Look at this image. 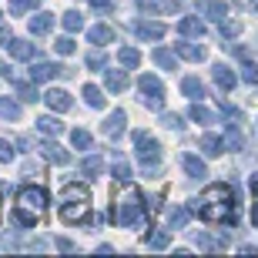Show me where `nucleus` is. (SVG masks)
I'll return each mask as SVG.
<instances>
[{"label":"nucleus","instance_id":"obj_1","mask_svg":"<svg viewBox=\"0 0 258 258\" xmlns=\"http://www.w3.org/2000/svg\"><path fill=\"white\" fill-rule=\"evenodd\" d=\"M195 215L205 221H218V225H235L238 221V195L228 181L208 184L201 198L195 201Z\"/></svg>","mask_w":258,"mask_h":258},{"label":"nucleus","instance_id":"obj_2","mask_svg":"<svg viewBox=\"0 0 258 258\" xmlns=\"http://www.w3.org/2000/svg\"><path fill=\"white\" fill-rule=\"evenodd\" d=\"M111 221H114L117 228H134V225H144V195L138 191V184L124 181V188H121V191H114Z\"/></svg>","mask_w":258,"mask_h":258},{"label":"nucleus","instance_id":"obj_3","mask_svg":"<svg viewBox=\"0 0 258 258\" xmlns=\"http://www.w3.org/2000/svg\"><path fill=\"white\" fill-rule=\"evenodd\" d=\"M44 215H47V191H44V188H37V184H24V188L17 191L14 221H17V225H24V228H30V225L44 221Z\"/></svg>","mask_w":258,"mask_h":258},{"label":"nucleus","instance_id":"obj_4","mask_svg":"<svg viewBox=\"0 0 258 258\" xmlns=\"http://www.w3.org/2000/svg\"><path fill=\"white\" fill-rule=\"evenodd\" d=\"M91 191H87L84 184H64V191H60V221L64 225H84L91 221Z\"/></svg>","mask_w":258,"mask_h":258},{"label":"nucleus","instance_id":"obj_5","mask_svg":"<svg viewBox=\"0 0 258 258\" xmlns=\"http://www.w3.org/2000/svg\"><path fill=\"white\" fill-rule=\"evenodd\" d=\"M131 138H134V151H138V161H141L144 178H154V174H161V144L154 141V138L144 131V127H138Z\"/></svg>","mask_w":258,"mask_h":258},{"label":"nucleus","instance_id":"obj_6","mask_svg":"<svg viewBox=\"0 0 258 258\" xmlns=\"http://www.w3.org/2000/svg\"><path fill=\"white\" fill-rule=\"evenodd\" d=\"M138 91H141V104H148L151 111H161L164 107V84L154 74L138 77Z\"/></svg>","mask_w":258,"mask_h":258},{"label":"nucleus","instance_id":"obj_7","mask_svg":"<svg viewBox=\"0 0 258 258\" xmlns=\"http://www.w3.org/2000/svg\"><path fill=\"white\" fill-rule=\"evenodd\" d=\"M60 74H71V71L54 64V60H34V64H30V77H34L37 84H47V81H54V77H60Z\"/></svg>","mask_w":258,"mask_h":258},{"label":"nucleus","instance_id":"obj_8","mask_svg":"<svg viewBox=\"0 0 258 258\" xmlns=\"http://www.w3.org/2000/svg\"><path fill=\"white\" fill-rule=\"evenodd\" d=\"M134 34L141 40H161L164 34H168V27L158 24V20H134Z\"/></svg>","mask_w":258,"mask_h":258},{"label":"nucleus","instance_id":"obj_9","mask_svg":"<svg viewBox=\"0 0 258 258\" xmlns=\"http://www.w3.org/2000/svg\"><path fill=\"white\" fill-rule=\"evenodd\" d=\"M40 101H44V104H47L50 111H57V114L71 111V104H74V101H71V94H67V91H60V87H50V91H47L44 97H40Z\"/></svg>","mask_w":258,"mask_h":258},{"label":"nucleus","instance_id":"obj_10","mask_svg":"<svg viewBox=\"0 0 258 258\" xmlns=\"http://www.w3.org/2000/svg\"><path fill=\"white\" fill-rule=\"evenodd\" d=\"M124 131H127V114H124V111H111V114H107V121H104V138L117 141Z\"/></svg>","mask_w":258,"mask_h":258},{"label":"nucleus","instance_id":"obj_11","mask_svg":"<svg viewBox=\"0 0 258 258\" xmlns=\"http://www.w3.org/2000/svg\"><path fill=\"white\" fill-rule=\"evenodd\" d=\"M37 151L44 154L50 164H71V151H64V148H60V144H54V141H40Z\"/></svg>","mask_w":258,"mask_h":258},{"label":"nucleus","instance_id":"obj_12","mask_svg":"<svg viewBox=\"0 0 258 258\" xmlns=\"http://www.w3.org/2000/svg\"><path fill=\"white\" fill-rule=\"evenodd\" d=\"M10 81H14V91H17V97L20 101H37V81H34V77H20V74H10Z\"/></svg>","mask_w":258,"mask_h":258},{"label":"nucleus","instance_id":"obj_13","mask_svg":"<svg viewBox=\"0 0 258 258\" xmlns=\"http://www.w3.org/2000/svg\"><path fill=\"white\" fill-rule=\"evenodd\" d=\"M211 77H215L218 91H225V94H228L231 87L238 84V77H235V71H231L228 64H215V67H211Z\"/></svg>","mask_w":258,"mask_h":258},{"label":"nucleus","instance_id":"obj_14","mask_svg":"<svg viewBox=\"0 0 258 258\" xmlns=\"http://www.w3.org/2000/svg\"><path fill=\"white\" fill-rule=\"evenodd\" d=\"M198 14L211 17V20H225L228 17V4H221V0H198Z\"/></svg>","mask_w":258,"mask_h":258},{"label":"nucleus","instance_id":"obj_15","mask_svg":"<svg viewBox=\"0 0 258 258\" xmlns=\"http://www.w3.org/2000/svg\"><path fill=\"white\" fill-rule=\"evenodd\" d=\"M7 54L14 60H34V57H37V44H27V40H10V44H7Z\"/></svg>","mask_w":258,"mask_h":258},{"label":"nucleus","instance_id":"obj_16","mask_svg":"<svg viewBox=\"0 0 258 258\" xmlns=\"http://www.w3.org/2000/svg\"><path fill=\"white\" fill-rule=\"evenodd\" d=\"M54 24H57V17L44 10V14H37V17H30L27 27H30V34H34V37H44V34H50V30H54Z\"/></svg>","mask_w":258,"mask_h":258},{"label":"nucleus","instance_id":"obj_17","mask_svg":"<svg viewBox=\"0 0 258 258\" xmlns=\"http://www.w3.org/2000/svg\"><path fill=\"white\" fill-rule=\"evenodd\" d=\"M195 245L205 251H225L228 248V235H195Z\"/></svg>","mask_w":258,"mask_h":258},{"label":"nucleus","instance_id":"obj_18","mask_svg":"<svg viewBox=\"0 0 258 258\" xmlns=\"http://www.w3.org/2000/svg\"><path fill=\"white\" fill-rule=\"evenodd\" d=\"M87 37H91V44H97V47H107V44H114V27L97 24V27L87 30Z\"/></svg>","mask_w":258,"mask_h":258},{"label":"nucleus","instance_id":"obj_19","mask_svg":"<svg viewBox=\"0 0 258 258\" xmlns=\"http://www.w3.org/2000/svg\"><path fill=\"white\" fill-rule=\"evenodd\" d=\"M198 148H201V154H205V158H218V154L225 151V138H218V134H205Z\"/></svg>","mask_w":258,"mask_h":258},{"label":"nucleus","instance_id":"obj_20","mask_svg":"<svg viewBox=\"0 0 258 258\" xmlns=\"http://www.w3.org/2000/svg\"><path fill=\"white\" fill-rule=\"evenodd\" d=\"M181 164L188 171V178H208V164L201 158H195V154H181Z\"/></svg>","mask_w":258,"mask_h":258},{"label":"nucleus","instance_id":"obj_21","mask_svg":"<svg viewBox=\"0 0 258 258\" xmlns=\"http://www.w3.org/2000/svg\"><path fill=\"white\" fill-rule=\"evenodd\" d=\"M181 94L191 97V101H205L208 91H205V84H201L198 77H184V81H181Z\"/></svg>","mask_w":258,"mask_h":258},{"label":"nucleus","instance_id":"obj_22","mask_svg":"<svg viewBox=\"0 0 258 258\" xmlns=\"http://www.w3.org/2000/svg\"><path fill=\"white\" fill-rule=\"evenodd\" d=\"M178 57L191 60V64H201V60L208 57V50L201 47V44H178Z\"/></svg>","mask_w":258,"mask_h":258},{"label":"nucleus","instance_id":"obj_23","mask_svg":"<svg viewBox=\"0 0 258 258\" xmlns=\"http://www.w3.org/2000/svg\"><path fill=\"white\" fill-rule=\"evenodd\" d=\"M151 60H154L158 67H164V71H178V50L171 54L168 47H158V50L151 54Z\"/></svg>","mask_w":258,"mask_h":258},{"label":"nucleus","instance_id":"obj_24","mask_svg":"<svg viewBox=\"0 0 258 258\" xmlns=\"http://www.w3.org/2000/svg\"><path fill=\"white\" fill-rule=\"evenodd\" d=\"M178 34H181V37H201V34H205V24H201L198 17H181L178 20Z\"/></svg>","mask_w":258,"mask_h":258},{"label":"nucleus","instance_id":"obj_25","mask_svg":"<svg viewBox=\"0 0 258 258\" xmlns=\"http://www.w3.org/2000/svg\"><path fill=\"white\" fill-rule=\"evenodd\" d=\"M84 101H87V107H94V111H104V107H107L104 91L94 87V84H84Z\"/></svg>","mask_w":258,"mask_h":258},{"label":"nucleus","instance_id":"obj_26","mask_svg":"<svg viewBox=\"0 0 258 258\" xmlns=\"http://www.w3.org/2000/svg\"><path fill=\"white\" fill-rule=\"evenodd\" d=\"M104 84H107V91H114V94H121V91H127V74L124 71H107L104 74Z\"/></svg>","mask_w":258,"mask_h":258},{"label":"nucleus","instance_id":"obj_27","mask_svg":"<svg viewBox=\"0 0 258 258\" xmlns=\"http://www.w3.org/2000/svg\"><path fill=\"white\" fill-rule=\"evenodd\" d=\"M188 218H191V208H184V205H174L171 215H168V225H171V231H181L184 225H188Z\"/></svg>","mask_w":258,"mask_h":258},{"label":"nucleus","instance_id":"obj_28","mask_svg":"<svg viewBox=\"0 0 258 258\" xmlns=\"http://www.w3.org/2000/svg\"><path fill=\"white\" fill-rule=\"evenodd\" d=\"M141 7L154 10V14H178V10H181V0H148Z\"/></svg>","mask_w":258,"mask_h":258},{"label":"nucleus","instance_id":"obj_29","mask_svg":"<svg viewBox=\"0 0 258 258\" xmlns=\"http://www.w3.org/2000/svg\"><path fill=\"white\" fill-rule=\"evenodd\" d=\"M37 131L47 134V138H57V134L64 131V124H60L54 114H44V117H37Z\"/></svg>","mask_w":258,"mask_h":258},{"label":"nucleus","instance_id":"obj_30","mask_svg":"<svg viewBox=\"0 0 258 258\" xmlns=\"http://www.w3.org/2000/svg\"><path fill=\"white\" fill-rule=\"evenodd\" d=\"M101 171H104V161H101V154H87L84 161H81V174H84V178H97Z\"/></svg>","mask_w":258,"mask_h":258},{"label":"nucleus","instance_id":"obj_31","mask_svg":"<svg viewBox=\"0 0 258 258\" xmlns=\"http://www.w3.org/2000/svg\"><path fill=\"white\" fill-rule=\"evenodd\" d=\"M245 148V138H241L238 124H228L225 127V151H241Z\"/></svg>","mask_w":258,"mask_h":258},{"label":"nucleus","instance_id":"obj_32","mask_svg":"<svg viewBox=\"0 0 258 258\" xmlns=\"http://www.w3.org/2000/svg\"><path fill=\"white\" fill-rule=\"evenodd\" d=\"M188 117H191V121H198V124H215V114H211V111L201 104V101H191V111H188Z\"/></svg>","mask_w":258,"mask_h":258},{"label":"nucleus","instance_id":"obj_33","mask_svg":"<svg viewBox=\"0 0 258 258\" xmlns=\"http://www.w3.org/2000/svg\"><path fill=\"white\" fill-rule=\"evenodd\" d=\"M117 64L127 67V71H131V67H138V64H141V54H138V47H121V50H117Z\"/></svg>","mask_w":258,"mask_h":258},{"label":"nucleus","instance_id":"obj_34","mask_svg":"<svg viewBox=\"0 0 258 258\" xmlns=\"http://www.w3.org/2000/svg\"><path fill=\"white\" fill-rule=\"evenodd\" d=\"M111 174H114L117 181H127V178H131V164H127L121 154H114V158H111Z\"/></svg>","mask_w":258,"mask_h":258},{"label":"nucleus","instance_id":"obj_35","mask_svg":"<svg viewBox=\"0 0 258 258\" xmlns=\"http://www.w3.org/2000/svg\"><path fill=\"white\" fill-rule=\"evenodd\" d=\"M218 34H221V40H235L241 34V20H221Z\"/></svg>","mask_w":258,"mask_h":258},{"label":"nucleus","instance_id":"obj_36","mask_svg":"<svg viewBox=\"0 0 258 258\" xmlns=\"http://www.w3.org/2000/svg\"><path fill=\"white\" fill-rule=\"evenodd\" d=\"M0 117L17 121V117H20V104H17V101H10V97H0Z\"/></svg>","mask_w":258,"mask_h":258},{"label":"nucleus","instance_id":"obj_37","mask_svg":"<svg viewBox=\"0 0 258 258\" xmlns=\"http://www.w3.org/2000/svg\"><path fill=\"white\" fill-rule=\"evenodd\" d=\"M40 0H10V17H24L27 10H37Z\"/></svg>","mask_w":258,"mask_h":258},{"label":"nucleus","instance_id":"obj_38","mask_svg":"<svg viewBox=\"0 0 258 258\" xmlns=\"http://www.w3.org/2000/svg\"><path fill=\"white\" fill-rule=\"evenodd\" d=\"M241 81H245L248 87H258V64L251 57L245 60V67H241Z\"/></svg>","mask_w":258,"mask_h":258},{"label":"nucleus","instance_id":"obj_39","mask_svg":"<svg viewBox=\"0 0 258 258\" xmlns=\"http://www.w3.org/2000/svg\"><path fill=\"white\" fill-rule=\"evenodd\" d=\"M71 144H74L77 151H87V148H91V134H87L84 127H74V131H71Z\"/></svg>","mask_w":258,"mask_h":258},{"label":"nucleus","instance_id":"obj_40","mask_svg":"<svg viewBox=\"0 0 258 258\" xmlns=\"http://www.w3.org/2000/svg\"><path fill=\"white\" fill-rule=\"evenodd\" d=\"M84 64H87V71H104V67H107L104 50H91V54L84 57Z\"/></svg>","mask_w":258,"mask_h":258},{"label":"nucleus","instance_id":"obj_41","mask_svg":"<svg viewBox=\"0 0 258 258\" xmlns=\"http://www.w3.org/2000/svg\"><path fill=\"white\" fill-rule=\"evenodd\" d=\"M60 20H64V30H71V34H77V30L84 27V17H81L77 10H67V14H64Z\"/></svg>","mask_w":258,"mask_h":258},{"label":"nucleus","instance_id":"obj_42","mask_svg":"<svg viewBox=\"0 0 258 258\" xmlns=\"http://www.w3.org/2000/svg\"><path fill=\"white\" fill-rule=\"evenodd\" d=\"M54 50H57L60 57H71V54L77 50V44H74L71 37H57V40H54Z\"/></svg>","mask_w":258,"mask_h":258},{"label":"nucleus","instance_id":"obj_43","mask_svg":"<svg viewBox=\"0 0 258 258\" xmlns=\"http://www.w3.org/2000/svg\"><path fill=\"white\" fill-rule=\"evenodd\" d=\"M248 188H251V195H255V205H251V225L258 228V174L248 178Z\"/></svg>","mask_w":258,"mask_h":258},{"label":"nucleus","instance_id":"obj_44","mask_svg":"<svg viewBox=\"0 0 258 258\" xmlns=\"http://www.w3.org/2000/svg\"><path fill=\"white\" fill-rule=\"evenodd\" d=\"M148 245H151V248H168V245H171V235H168V231H154L151 238H148Z\"/></svg>","mask_w":258,"mask_h":258},{"label":"nucleus","instance_id":"obj_45","mask_svg":"<svg viewBox=\"0 0 258 258\" xmlns=\"http://www.w3.org/2000/svg\"><path fill=\"white\" fill-rule=\"evenodd\" d=\"M161 124L164 127H168V131H181V117H178V114H161Z\"/></svg>","mask_w":258,"mask_h":258},{"label":"nucleus","instance_id":"obj_46","mask_svg":"<svg viewBox=\"0 0 258 258\" xmlns=\"http://www.w3.org/2000/svg\"><path fill=\"white\" fill-rule=\"evenodd\" d=\"M40 174H44L40 161H24V178H40Z\"/></svg>","mask_w":258,"mask_h":258},{"label":"nucleus","instance_id":"obj_47","mask_svg":"<svg viewBox=\"0 0 258 258\" xmlns=\"http://www.w3.org/2000/svg\"><path fill=\"white\" fill-rule=\"evenodd\" d=\"M10 158H14V144L0 138V161H10Z\"/></svg>","mask_w":258,"mask_h":258},{"label":"nucleus","instance_id":"obj_48","mask_svg":"<svg viewBox=\"0 0 258 258\" xmlns=\"http://www.w3.org/2000/svg\"><path fill=\"white\" fill-rule=\"evenodd\" d=\"M87 4H91L94 10H101V14H107V10L114 7V0H87Z\"/></svg>","mask_w":258,"mask_h":258},{"label":"nucleus","instance_id":"obj_49","mask_svg":"<svg viewBox=\"0 0 258 258\" xmlns=\"http://www.w3.org/2000/svg\"><path fill=\"white\" fill-rule=\"evenodd\" d=\"M10 40H14V37H10V27H0V44H4V47H7Z\"/></svg>","mask_w":258,"mask_h":258},{"label":"nucleus","instance_id":"obj_50","mask_svg":"<svg viewBox=\"0 0 258 258\" xmlns=\"http://www.w3.org/2000/svg\"><path fill=\"white\" fill-rule=\"evenodd\" d=\"M57 248H60V251H71V248H74V245H71V241H67V238H57Z\"/></svg>","mask_w":258,"mask_h":258},{"label":"nucleus","instance_id":"obj_51","mask_svg":"<svg viewBox=\"0 0 258 258\" xmlns=\"http://www.w3.org/2000/svg\"><path fill=\"white\" fill-rule=\"evenodd\" d=\"M10 74V71H7V64H0V77H7Z\"/></svg>","mask_w":258,"mask_h":258},{"label":"nucleus","instance_id":"obj_52","mask_svg":"<svg viewBox=\"0 0 258 258\" xmlns=\"http://www.w3.org/2000/svg\"><path fill=\"white\" fill-rule=\"evenodd\" d=\"M251 7H255V10H258V0H251Z\"/></svg>","mask_w":258,"mask_h":258},{"label":"nucleus","instance_id":"obj_53","mask_svg":"<svg viewBox=\"0 0 258 258\" xmlns=\"http://www.w3.org/2000/svg\"><path fill=\"white\" fill-rule=\"evenodd\" d=\"M0 17H4V14H0Z\"/></svg>","mask_w":258,"mask_h":258}]
</instances>
